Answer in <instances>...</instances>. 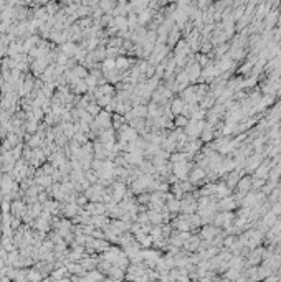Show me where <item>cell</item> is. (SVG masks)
Segmentation results:
<instances>
[{"instance_id":"1","label":"cell","mask_w":281,"mask_h":282,"mask_svg":"<svg viewBox=\"0 0 281 282\" xmlns=\"http://www.w3.org/2000/svg\"><path fill=\"white\" fill-rule=\"evenodd\" d=\"M122 139L124 140H134V137H136V132L132 130V129H124V134H122Z\"/></svg>"},{"instance_id":"2","label":"cell","mask_w":281,"mask_h":282,"mask_svg":"<svg viewBox=\"0 0 281 282\" xmlns=\"http://www.w3.org/2000/svg\"><path fill=\"white\" fill-rule=\"evenodd\" d=\"M103 68H104V69H114V68H116V61H114V59H106Z\"/></svg>"},{"instance_id":"3","label":"cell","mask_w":281,"mask_h":282,"mask_svg":"<svg viewBox=\"0 0 281 282\" xmlns=\"http://www.w3.org/2000/svg\"><path fill=\"white\" fill-rule=\"evenodd\" d=\"M127 64H129V61L124 58H119L116 59V68H127Z\"/></svg>"},{"instance_id":"4","label":"cell","mask_w":281,"mask_h":282,"mask_svg":"<svg viewBox=\"0 0 281 282\" xmlns=\"http://www.w3.org/2000/svg\"><path fill=\"white\" fill-rule=\"evenodd\" d=\"M144 112H146V107H136V116H142Z\"/></svg>"},{"instance_id":"5","label":"cell","mask_w":281,"mask_h":282,"mask_svg":"<svg viewBox=\"0 0 281 282\" xmlns=\"http://www.w3.org/2000/svg\"><path fill=\"white\" fill-rule=\"evenodd\" d=\"M180 107H182V102H180V101H175V102H174V111L179 112V109H180Z\"/></svg>"},{"instance_id":"6","label":"cell","mask_w":281,"mask_h":282,"mask_svg":"<svg viewBox=\"0 0 281 282\" xmlns=\"http://www.w3.org/2000/svg\"><path fill=\"white\" fill-rule=\"evenodd\" d=\"M177 124L179 125H185V119L182 117V119H177Z\"/></svg>"}]
</instances>
